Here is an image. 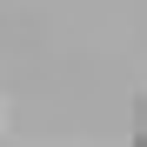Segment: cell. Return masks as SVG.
<instances>
[{"instance_id": "cell-2", "label": "cell", "mask_w": 147, "mask_h": 147, "mask_svg": "<svg viewBox=\"0 0 147 147\" xmlns=\"http://www.w3.org/2000/svg\"><path fill=\"white\" fill-rule=\"evenodd\" d=\"M134 147H147V134H140V140H134Z\"/></svg>"}, {"instance_id": "cell-1", "label": "cell", "mask_w": 147, "mask_h": 147, "mask_svg": "<svg viewBox=\"0 0 147 147\" xmlns=\"http://www.w3.org/2000/svg\"><path fill=\"white\" fill-rule=\"evenodd\" d=\"M134 120H140V134H147V100H140V107H134Z\"/></svg>"}]
</instances>
